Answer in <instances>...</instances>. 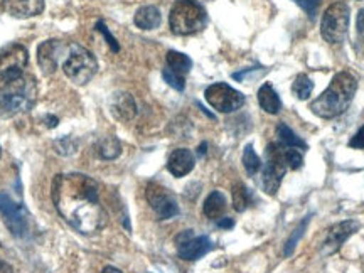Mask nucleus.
Returning <instances> with one entry per match:
<instances>
[{"instance_id": "nucleus-1", "label": "nucleus", "mask_w": 364, "mask_h": 273, "mask_svg": "<svg viewBox=\"0 0 364 273\" xmlns=\"http://www.w3.org/2000/svg\"><path fill=\"white\" fill-rule=\"evenodd\" d=\"M53 203L76 231L93 235L107 223L98 182L85 174H61L53 182Z\"/></svg>"}, {"instance_id": "nucleus-2", "label": "nucleus", "mask_w": 364, "mask_h": 273, "mask_svg": "<svg viewBox=\"0 0 364 273\" xmlns=\"http://www.w3.org/2000/svg\"><path fill=\"white\" fill-rule=\"evenodd\" d=\"M358 90V81L351 73L343 71L338 73L327 86V90L321 97L311 103L312 113L321 118H336L348 110L349 105L353 103L354 93Z\"/></svg>"}, {"instance_id": "nucleus-3", "label": "nucleus", "mask_w": 364, "mask_h": 273, "mask_svg": "<svg viewBox=\"0 0 364 273\" xmlns=\"http://www.w3.org/2000/svg\"><path fill=\"white\" fill-rule=\"evenodd\" d=\"M38 98V85L33 76L21 75L4 81L0 88V110L7 115L27 112Z\"/></svg>"}, {"instance_id": "nucleus-4", "label": "nucleus", "mask_w": 364, "mask_h": 273, "mask_svg": "<svg viewBox=\"0 0 364 273\" xmlns=\"http://www.w3.org/2000/svg\"><path fill=\"white\" fill-rule=\"evenodd\" d=\"M208 16L204 7L196 0H176L171 9L169 24L177 36H191L204 29Z\"/></svg>"}, {"instance_id": "nucleus-5", "label": "nucleus", "mask_w": 364, "mask_h": 273, "mask_svg": "<svg viewBox=\"0 0 364 273\" xmlns=\"http://www.w3.org/2000/svg\"><path fill=\"white\" fill-rule=\"evenodd\" d=\"M63 71L73 83L83 86L97 75L98 63L88 49L78 44H70L68 56L63 59Z\"/></svg>"}, {"instance_id": "nucleus-6", "label": "nucleus", "mask_w": 364, "mask_h": 273, "mask_svg": "<svg viewBox=\"0 0 364 273\" xmlns=\"http://www.w3.org/2000/svg\"><path fill=\"white\" fill-rule=\"evenodd\" d=\"M349 29V7L348 4L339 0L327 9L321 22V34L327 43H343Z\"/></svg>"}, {"instance_id": "nucleus-7", "label": "nucleus", "mask_w": 364, "mask_h": 273, "mask_svg": "<svg viewBox=\"0 0 364 273\" xmlns=\"http://www.w3.org/2000/svg\"><path fill=\"white\" fill-rule=\"evenodd\" d=\"M285 149L287 145H284L282 142L270 144L267 147L268 161L265 164V169H263V177H262L263 191H265L267 194L275 196L282 184V179H284L287 172Z\"/></svg>"}, {"instance_id": "nucleus-8", "label": "nucleus", "mask_w": 364, "mask_h": 273, "mask_svg": "<svg viewBox=\"0 0 364 273\" xmlns=\"http://www.w3.org/2000/svg\"><path fill=\"white\" fill-rule=\"evenodd\" d=\"M204 98L213 108L221 113H233L245 105L243 93L226 83H215L204 91Z\"/></svg>"}, {"instance_id": "nucleus-9", "label": "nucleus", "mask_w": 364, "mask_h": 273, "mask_svg": "<svg viewBox=\"0 0 364 273\" xmlns=\"http://www.w3.org/2000/svg\"><path fill=\"white\" fill-rule=\"evenodd\" d=\"M27 65V49L22 44L0 48V81H9L22 75Z\"/></svg>"}, {"instance_id": "nucleus-10", "label": "nucleus", "mask_w": 364, "mask_h": 273, "mask_svg": "<svg viewBox=\"0 0 364 273\" xmlns=\"http://www.w3.org/2000/svg\"><path fill=\"white\" fill-rule=\"evenodd\" d=\"M145 198H147L150 208L156 211L159 220H171L179 215V206H177L174 196L161 184L150 182L145 189Z\"/></svg>"}, {"instance_id": "nucleus-11", "label": "nucleus", "mask_w": 364, "mask_h": 273, "mask_svg": "<svg viewBox=\"0 0 364 273\" xmlns=\"http://www.w3.org/2000/svg\"><path fill=\"white\" fill-rule=\"evenodd\" d=\"M177 252L182 260L194 262L203 258L215 248L213 241L208 236H194L193 231H184L179 238H177Z\"/></svg>"}, {"instance_id": "nucleus-12", "label": "nucleus", "mask_w": 364, "mask_h": 273, "mask_svg": "<svg viewBox=\"0 0 364 273\" xmlns=\"http://www.w3.org/2000/svg\"><path fill=\"white\" fill-rule=\"evenodd\" d=\"M0 213H2L4 221L9 228V231L14 236H24L27 231V218L26 211L21 204L14 203L11 196L0 193Z\"/></svg>"}, {"instance_id": "nucleus-13", "label": "nucleus", "mask_w": 364, "mask_h": 273, "mask_svg": "<svg viewBox=\"0 0 364 273\" xmlns=\"http://www.w3.org/2000/svg\"><path fill=\"white\" fill-rule=\"evenodd\" d=\"M358 230H359V223L353 221V220H348V221H343V223H338V225H334L329 231H327L326 241L322 243L321 253L326 255V257L327 255L336 253L341 247H343L344 241L348 240L351 235L356 233Z\"/></svg>"}, {"instance_id": "nucleus-14", "label": "nucleus", "mask_w": 364, "mask_h": 273, "mask_svg": "<svg viewBox=\"0 0 364 273\" xmlns=\"http://www.w3.org/2000/svg\"><path fill=\"white\" fill-rule=\"evenodd\" d=\"M68 51V46L61 41H46L38 48V63L46 75H51L61 61V56Z\"/></svg>"}, {"instance_id": "nucleus-15", "label": "nucleus", "mask_w": 364, "mask_h": 273, "mask_svg": "<svg viewBox=\"0 0 364 273\" xmlns=\"http://www.w3.org/2000/svg\"><path fill=\"white\" fill-rule=\"evenodd\" d=\"M4 9L16 19H27L44 11V0H6Z\"/></svg>"}, {"instance_id": "nucleus-16", "label": "nucleus", "mask_w": 364, "mask_h": 273, "mask_svg": "<svg viewBox=\"0 0 364 273\" xmlns=\"http://www.w3.org/2000/svg\"><path fill=\"white\" fill-rule=\"evenodd\" d=\"M194 156L188 149H177L171 154L169 162H167V169L174 177H184L194 169Z\"/></svg>"}, {"instance_id": "nucleus-17", "label": "nucleus", "mask_w": 364, "mask_h": 273, "mask_svg": "<svg viewBox=\"0 0 364 273\" xmlns=\"http://www.w3.org/2000/svg\"><path fill=\"white\" fill-rule=\"evenodd\" d=\"M112 113L113 117L122 122H130L136 115V103L132 95L118 93L112 100Z\"/></svg>"}, {"instance_id": "nucleus-18", "label": "nucleus", "mask_w": 364, "mask_h": 273, "mask_svg": "<svg viewBox=\"0 0 364 273\" xmlns=\"http://www.w3.org/2000/svg\"><path fill=\"white\" fill-rule=\"evenodd\" d=\"M161 11L156 6H144L135 12L134 22L139 29L144 31H154L161 26Z\"/></svg>"}, {"instance_id": "nucleus-19", "label": "nucleus", "mask_w": 364, "mask_h": 273, "mask_svg": "<svg viewBox=\"0 0 364 273\" xmlns=\"http://www.w3.org/2000/svg\"><path fill=\"white\" fill-rule=\"evenodd\" d=\"M258 103H260L262 110L270 113V115H277L282 110V102L277 95V91L273 90L270 83H265L258 90Z\"/></svg>"}, {"instance_id": "nucleus-20", "label": "nucleus", "mask_w": 364, "mask_h": 273, "mask_svg": "<svg viewBox=\"0 0 364 273\" xmlns=\"http://www.w3.org/2000/svg\"><path fill=\"white\" fill-rule=\"evenodd\" d=\"M203 211L209 220H221V216L225 215L226 211L225 194L220 193V191H213V193L206 198V201H204Z\"/></svg>"}, {"instance_id": "nucleus-21", "label": "nucleus", "mask_w": 364, "mask_h": 273, "mask_svg": "<svg viewBox=\"0 0 364 273\" xmlns=\"http://www.w3.org/2000/svg\"><path fill=\"white\" fill-rule=\"evenodd\" d=\"M167 68L172 70L177 75H188L191 71V68H193V61H191L189 56H186V54L182 53H177V51H169L167 53Z\"/></svg>"}, {"instance_id": "nucleus-22", "label": "nucleus", "mask_w": 364, "mask_h": 273, "mask_svg": "<svg viewBox=\"0 0 364 273\" xmlns=\"http://www.w3.org/2000/svg\"><path fill=\"white\" fill-rule=\"evenodd\" d=\"M277 136L280 139V142L287 145V147H292V149H300V150H306L307 149V144L304 142L300 136L295 135V132L290 129V127H287L285 124H280L277 127Z\"/></svg>"}, {"instance_id": "nucleus-23", "label": "nucleus", "mask_w": 364, "mask_h": 273, "mask_svg": "<svg viewBox=\"0 0 364 273\" xmlns=\"http://www.w3.org/2000/svg\"><path fill=\"white\" fill-rule=\"evenodd\" d=\"M98 154L100 157L107 159V161H113L122 154V145L115 136H105L102 142L98 144Z\"/></svg>"}, {"instance_id": "nucleus-24", "label": "nucleus", "mask_w": 364, "mask_h": 273, "mask_svg": "<svg viewBox=\"0 0 364 273\" xmlns=\"http://www.w3.org/2000/svg\"><path fill=\"white\" fill-rule=\"evenodd\" d=\"M309 221H311V216L304 218L302 223H300V225L294 230L292 236H290V238L287 240L285 248H284V255H285V257H290V255L294 253V250H295V247H297V245H299L300 238H302L304 233H306V230H307V226H309Z\"/></svg>"}, {"instance_id": "nucleus-25", "label": "nucleus", "mask_w": 364, "mask_h": 273, "mask_svg": "<svg viewBox=\"0 0 364 273\" xmlns=\"http://www.w3.org/2000/svg\"><path fill=\"white\" fill-rule=\"evenodd\" d=\"M243 167L250 176H255L262 169V161L253 150V145H247L243 150Z\"/></svg>"}, {"instance_id": "nucleus-26", "label": "nucleus", "mask_w": 364, "mask_h": 273, "mask_svg": "<svg viewBox=\"0 0 364 273\" xmlns=\"http://www.w3.org/2000/svg\"><path fill=\"white\" fill-rule=\"evenodd\" d=\"M312 90H314V83L307 75H299L292 85L294 95L299 100H307L309 97H311Z\"/></svg>"}, {"instance_id": "nucleus-27", "label": "nucleus", "mask_w": 364, "mask_h": 273, "mask_svg": "<svg viewBox=\"0 0 364 273\" xmlns=\"http://www.w3.org/2000/svg\"><path fill=\"white\" fill-rule=\"evenodd\" d=\"M250 206V191L243 184H236L233 188V208L238 213H243Z\"/></svg>"}, {"instance_id": "nucleus-28", "label": "nucleus", "mask_w": 364, "mask_h": 273, "mask_svg": "<svg viewBox=\"0 0 364 273\" xmlns=\"http://www.w3.org/2000/svg\"><path fill=\"white\" fill-rule=\"evenodd\" d=\"M162 78L166 80L167 85L172 86V88L177 90V91H182V90L186 88V80H184V76L177 75V73L169 70V68L162 71Z\"/></svg>"}, {"instance_id": "nucleus-29", "label": "nucleus", "mask_w": 364, "mask_h": 273, "mask_svg": "<svg viewBox=\"0 0 364 273\" xmlns=\"http://www.w3.org/2000/svg\"><path fill=\"white\" fill-rule=\"evenodd\" d=\"M285 164L294 171H297L302 167L304 157H302V154L299 152V149H292V147L285 149Z\"/></svg>"}, {"instance_id": "nucleus-30", "label": "nucleus", "mask_w": 364, "mask_h": 273, "mask_svg": "<svg viewBox=\"0 0 364 273\" xmlns=\"http://www.w3.org/2000/svg\"><path fill=\"white\" fill-rule=\"evenodd\" d=\"M97 29L100 31V33L103 34V38L107 39V43H108V46H110V48H112V51H113V53H118V51H120V44H118V41H117L115 38H113V36L110 34V31H108V27L105 26V22L100 21L98 24H97Z\"/></svg>"}, {"instance_id": "nucleus-31", "label": "nucleus", "mask_w": 364, "mask_h": 273, "mask_svg": "<svg viewBox=\"0 0 364 273\" xmlns=\"http://www.w3.org/2000/svg\"><path fill=\"white\" fill-rule=\"evenodd\" d=\"M56 149L59 154H66V156H70V154L75 152L76 144L71 142L70 139H61V140H56Z\"/></svg>"}, {"instance_id": "nucleus-32", "label": "nucleus", "mask_w": 364, "mask_h": 273, "mask_svg": "<svg viewBox=\"0 0 364 273\" xmlns=\"http://www.w3.org/2000/svg\"><path fill=\"white\" fill-rule=\"evenodd\" d=\"M295 2H297V6L302 9V11H306L309 16H314L318 4H321V0H295Z\"/></svg>"}, {"instance_id": "nucleus-33", "label": "nucleus", "mask_w": 364, "mask_h": 273, "mask_svg": "<svg viewBox=\"0 0 364 273\" xmlns=\"http://www.w3.org/2000/svg\"><path fill=\"white\" fill-rule=\"evenodd\" d=\"M349 147L353 149H364V125L358 130V134L349 140Z\"/></svg>"}, {"instance_id": "nucleus-34", "label": "nucleus", "mask_w": 364, "mask_h": 273, "mask_svg": "<svg viewBox=\"0 0 364 273\" xmlns=\"http://www.w3.org/2000/svg\"><path fill=\"white\" fill-rule=\"evenodd\" d=\"M356 27H358V34L364 38V9H361L358 14V21H356Z\"/></svg>"}, {"instance_id": "nucleus-35", "label": "nucleus", "mask_w": 364, "mask_h": 273, "mask_svg": "<svg viewBox=\"0 0 364 273\" xmlns=\"http://www.w3.org/2000/svg\"><path fill=\"white\" fill-rule=\"evenodd\" d=\"M218 226L225 228V230H230V228L235 226V221L231 220V218H221V220H218Z\"/></svg>"}, {"instance_id": "nucleus-36", "label": "nucleus", "mask_w": 364, "mask_h": 273, "mask_svg": "<svg viewBox=\"0 0 364 273\" xmlns=\"http://www.w3.org/2000/svg\"><path fill=\"white\" fill-rule=\"evenodd\" d=\"M102 273H122V272L118 270V268H115V267H105Z\"/></svg>"}, {"instance_id": "nucleus-37", "label": "nucleus", "mask_w": 364, "mask_h": 273, "mask_svg": "<svg viewBox=\"0 0 364 273\" xmlns=\"http://www.w3.org/2000/svg\"><path fill=\"white\" fill-rule=\"evenodd\" d=\"M206 147H208L206 144H203L201 147H199V154H201V156H203V154H206Z\"/></svg>"}]
</instances>
